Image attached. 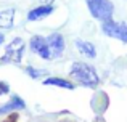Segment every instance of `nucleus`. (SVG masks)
Listing matches in <instances>:
<instances>
[{
    "label": "nucleus",
    "instance_id": "obj_1",
    "mask_svg": "<svg viewBox=\"0 0 127 122\" xmlns=\"http://www.w3.org/2000/svg\"><path fill=\"white\" fill-rule=\"evenodd\" d=\"M71 77L85 87H96L98 85V75H96L95 69L85 63H74L72 64Z\"/></svg>",
    "mask_w": 127,
    "mask_h": 122
},
{
    "label": "nucleus",
    "instance_id": "obj_2",
    "mask_svg": "<svg viewBox=\"0 0 127 122\" xmlns=\"http://www.w3.org/2000/svg\"><path fill=\"white\" fill-rule=\"evenodd\" d=\"M87 6L96 19L103 21H109L114 11V5L111 3V0H87Z\"/></svg>",
    "mask_w": 127,
    "mask_h": 122
},
{
    "label": "nucleus",
    "instance_id": "obj_3",
    "mask_svg": "<svg viewBox=\"0 0 127 122\" xmlns=\"http://www.w3.org/2000/svg\"><path fill=\"white\" fill-rule=\"evenodd\" d=\"M101 29L109 37H116L122 42H127V26L122 23H114L109 19V21H105L101 24Z\"/></svg>",
    "mask_w": 127,
    "mask_h": 122
},
{
    "label": "nucleus",
    "instance_id": "obj_4",
    "mask_svg": "<svg viewBox=\"0 0 127 122\" xmlns=\"http://www.w3.org/2000/svg\"><path fill=\"white\" fill-rule=\"evenodd\" d=\"M23 51H24V42H23V39L16 37L15 40L6 47L3 60L10 61V63H19L21 58H23Z\"/></svg>",
    "mask_w": 127,
    "mask_h": 122
},
{
    "label": "nucleus",
    "instance_id": "obj_5",
    "mask_svg": "<svg viewBox=\"0 0 127 122\" xmlns=\"http://www.w3.org/2000/svg\"><path fill=\"white\" fill-rule=\"evenodd\" d=\"M47 45H48L52 58H58L64 50V40H63L61 34H52L47 39Z\"/></svg>",
    "mask_w": 127,
    "mask_h": 122
},
{
    "label": "nucleus",
    "instance_id": "obj_6",
    "mask_svg": "<svg viewBox=\"0 0 127 122\" xmlns=\"http://www.w3.org/2000/svg\"><path fill=\"white\" fill-rule=\"evenodd\" d=\"M31 48L39 53L43 60H50L52 55H50V50H48V45H47V39L40 37V35H34L31 39Z\"/></svg>",
    "mask_w": 127,
    "mask_h": 122
},
{
    "label": "nucleus",
    "instance_id": "obj_7",
    "mask_svg": "<svg viewBox=\"0 0 127 122\" xmlns=\"http://www.w3.org/2000/svg\"><path fill=\"white\" fill-rule=\"evenodd\" d=\"M52 11H53V6L52 5L37 6V8H34V10L29 11L28 19H29V21H37V19H42V18H45V16H48Z\"/></svg>",
    "mask_w": 127,
    "mask_h": 122
},
{
    "label": "nucleus",
    "instance_id": "obj_8",
    "mask_svg": "<svg viewBox=\"0 0 127 122\" xmlns=\"http://www.w3.org/2000/svg\"><path fill=\"white\" fill-rule=\"evenodd\" d=\"M24 108V101L19 97H13L8 103H5L2 108H0V114H6V113H13L16 109H23Z\"/></svg>",
    "mask_w": 127,
    "mask_h": 122
},
{
    "label": "nucleus",
    "instance_id": "obj_9",
    "mask_svg": "<svg viewBox=\"0 0 127 122\" xmlns=\"http://www.w3.org/2000/svg\"><path fill=\"white\" fill-rule=\"evenodd\" d=\"M76 47H77L79 51H81L82 55H85V56H89V58H95L96 56V50H95V47H93L90 42L76 40Z\"/></svg>",
    "mask_w": 127,
    "mask_h": 122
},
{
    "label": "nucleus",
    "instance_id": "obj_10",
    "mask_svg": "<svg viewBox=\"0 0 127 122\" xmlns=\"http://www.w3.org/2000/svg\"><path fill=\"white\" fill-rule=\"evenodd\" d=\"M13 19H15V10L8 8L0 11V27L3 29H10L13 24Z\"/></svg>",
    "mask_w": 127,
    "mask_h": 122
},
{
    "label": "nucleus",
    "instance_id": "obj_11",
    "mask_svg": "<svg viewBox=\"0 0 127 122\" xmlns=\"http://www.w3.org/2000/svg\"><path fill=\"white\" fill-rule=\"evenodd\" d=\"M43 84H45V85H56V87L69 88V90H72V88H74V85H72L71 82L64 80V79H60V77H48L47 80H43Z\"/></svg>",
    "mask_w": 127,
    "mask_h": 122
},
{
    "label": "nucleus",
    "instance_id": "obj_12",
    "mask_svg": "<svg viewBox=\"0 0 127 122\" xmlns=\"http://www.w3.org/2000/svg\"><path fill=\"white\" fill-rule=\"evenodd\" d=\"M28 72H29V75H32V77H39V75L45 74V71H35L34 68H28Z\"/></svg>",
    "mask_w": 127,
    "mask_h": 122
},
{
    "label": "nucleus",
    "instance_id": "obj_13",
    "mask_svg": "<svg viewBox=\"0 0 127 122\" xmlns=\"http://www.w3.org/2000/svg\"><path fill=\"white\" fill-rule=\"evenodd\" d=\"M8 90H10L8 84H6V82H0V95H5V93H8Z\"/></svg>",
    "mask_w": 127,
    "mask_h": 122
},
{
    "label": "nucleus",
    "instance_id": "obj_14",
    "mask_svg": "<svg viewBox=\"0 0 127 122\" xmlns=\"http://www.w3.org/2000/svg\"><path fill=\"white\" fill-rule=\"evenodd\" d=\"M3 122H18V116H16V114H10V116L8 117H6V119L5 121H3Z\"/></svg>",
    "mask_w": 127,
    "mask_h": 122
},
{
    "label": "nucleus",
    "instance_id": "obj_15",
    "mask_svg": "<svg viewBox=\"0 0 127 122\" xmlns=\"http://www.w3.org/2000/svg\"><path fill=\"white\" fill-rule=\"evenodd\" d=\"M2 42H3V34H0V45H2Z\"/></svg>",
    "mask_w": 127,
    "mask_h": 122
}]
</instances>
